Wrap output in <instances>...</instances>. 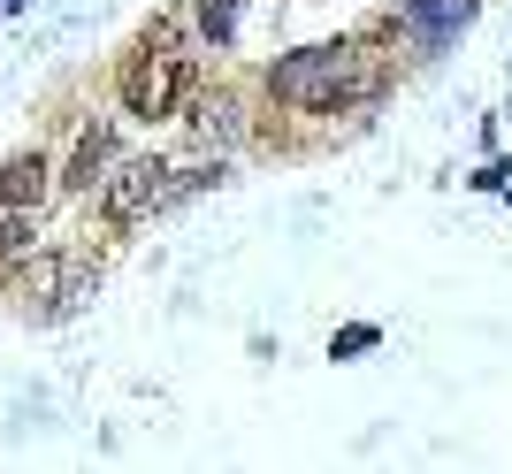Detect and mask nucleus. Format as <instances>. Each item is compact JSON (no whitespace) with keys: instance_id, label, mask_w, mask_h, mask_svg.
Listing matches in <instances>:
<instances>
[{"instance_id":"nucleus-1","label":"nucleus","mask_w":512,"mask_h":474,"mask_svg":"<svg viewBox=\"0 0 512 474\" xmlns=\"http://www.w3.org/2000/svg\"><path fill=\"white\" fill-rule=\"evenodd\" d=\"M192 77H199V54H192V39H184V23L176 16H161L138 39V54H130V69H123V108L130 115H176L184 108V92H192Z\"/></svg>"},{"instance_id":"nucleus-2","label":"nucleus","mask_w":512,"mask_h":474,"mask_svg":"<svg viewBox=\"0 0 512 474\" xmlns=\"http://www.w3.org/2000/svg\"><path fill=\"white\" fill-rule=\"evenodd\" d=\"M268 92H276L283 108H306V115H329L344 108V100H360L367 92V69H360V46H299V54H283L276 69H268Z\"/></svg>"},{"instance_id":"nucleus-3","label":"nucleus","mask_w":512,"mask_h":474,"mask_svg":"<svg viewBox=\"0 0 512 474\" xmlns=\"http://www.w3.org/2000/svg\"><path fill=\"white\" fill-rule=\"evenodd\" d=\"M207 184H222V161H192V169H176V161L146 153V161H123L115 176H100V215L130 230V222L161 215V207H176L184 192H207Z\"/></svg>"},{"instance_id":"nucleus-4","label":"nucleus","mask_w":512,"mask_h":474,"mask_svg":"<svg viewBox=\"0 0 512 474\" xmlns=\"http://www.w3.org/2000/svg\"><path fill=\"white\" fill-rule=\"evenodd\" d=\"M100 291V268L92 260H69V253H46V260H31V276H23V299H39V314H77V306Z\"/></svg>"},{"instance_id":"nucleus-5","label":"nucleus","mask_w":512,"mask_h":474,"mask_svg":"<svg viewBox=\"0 0 512 474\" xmlns=\"http://www.w3.org/2000/svg\"><path fill=\"white\" fill-rule=\"evenodd\" d=\"M467 23H474V0H406V31L428 46V54H444Z\"/></svg>"},{"instance_id":"nucleus-6","label":"nucleus","mask_w":512,"mask_h":474,"mask_svg":"<svg viewBox=\"0 0 512 474\" xmlns=\"http://www.w3.org/2000/svg\"><path fill=\"white\" fill-rule=\"evenodd\" d=\"M46 161L39 153H8V161H0V207H39L46 199Z\"/></svg>"},{"instance_id":"nucleus-7","label":"nucleus","mask_w":512,"mask_h":474,"mask_svg":"<svg viewBox=\"0 0 512 474\" xmlns=\"http://www.w3.org/2000/svg\"><path fill=\"white\" fill-rule=\"evenodd\" d=\"M107 169H115V130H107V123H92L85 138H77V161H69V184H77V192H92V184H100Z\"/></svg>"},{"instance_id":"nucleus-8","label":"nucleus","mask_w":512,"mask_h":474,"mask_svg":"<svg viewBox=\"0 0 512 474\" xmlns=\"http://www.w3.org/2000/svg\"><path fill=\"white\" fill-rule=\"evenodd\" d=\"M192 23L207 46H230L237 39V0H192Z\"/></svg>"},{"instance_id":"nucleus-9","label":"nucleus","mask_w":512,"mask_h":474,"mask_svg":"<svg viewBox=\"0 0 512 474\" xmlns=\"http://www.w3.org/2000/svg\"><path fill=\"white\" fill-rule=\"evenodd\" d=\"M31 230H39V207H0V260L31 253Z\"/></svg>"},{"instance_id":"nucleus-10","label":"nucleus","mask_w":512,"mask_h":474,"mask_svg":"<svg viewBox=\"0 0 512 474\" xmlns=\"http://www.w3.org/2000/svg\"><path fill=\"white\" fill-rule=\"evenodd\" d=\"M192 123L207 130V138H237V100H222V92H214V100H199Z\"/></svg>"},{"instance_id":"nucleus-11","label":"nucleus","mask_w":512,"mask_h":474,"mask_svg":"<svg viewBox=\"0 0 512 474\" xmlns=\"http://www.w3.org/2000/svg\"><path fill=\"white\" fill-rule=\"evenodd\" d=\"M375 345H383V329H375V322H352V329H337V345H329V352L352 360V352H375Z\"/></svg>"},{"instance_id":"nucleus-12","label":"nucleus","mask_w":512,"mask_h":474,"mask_svg":"<svg viewBox=\"0 0 512 474\" xmlns=\"http://www.w3.org/2000/svg\"><path fill=\"white\" fill-rule=\"evenodd\" d=\"M0 8H23V0H0Z\"/></svg>"}]
</instances>
